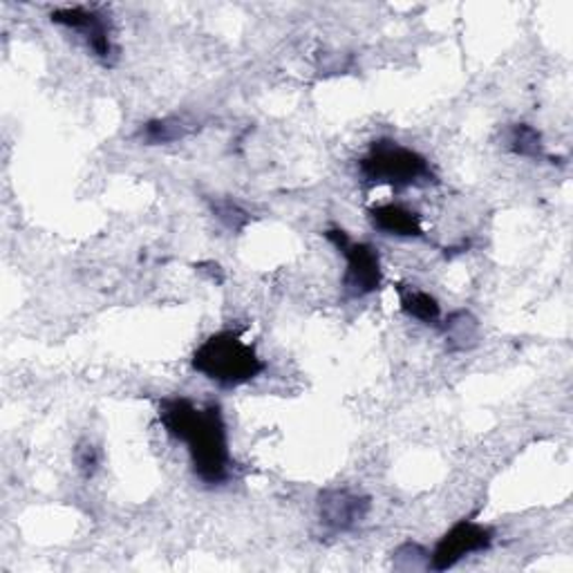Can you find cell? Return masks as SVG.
Here are the masks:
<instances>
[{
    "label": "cell",
    "instance_id": "3",
    "mask_svg": "<svg viewBox=\"0 0 573 573\" xmlns=\"http://www.w3.org/2000/svg\"><path fill=\"white\" fill-rule=\"evenodd\" d=\"M359 173L368 184H386L397 190L437 182V173L422 152L395 139L372 141L365 155L359 160Z\"/></svg>",
    "mask_w": 573,
    "mask_h": 573
},
{
    "label": "cell",
    "instance_id": "1",
    "mask_svg": "<svg viewBox=\"0 0 573 573\" xmlns=\"http://www.w3.org/2000/svg\"><path fill=\"white\" fill-rule=\"evenodd\" d=\"M160 422L173 439L186 444L190 469L202 484L222 486L232 479L234 460L220 403L166 397L160 401Z\"/></svg>",
    "mask_w": 573,
    "mask_h": 573
},
{
    "label": "cell",
    "instance_id": "11",
    "mask_svg": "<svg viewBox=\"0 0 573 573\" xmlns=\"http://www.w3.org/2000/svg\"><path fill=\"white\" fill-rule=\"evenodd\" d=\"M194 130H198L196 122H188L186 117H179V114H173V117H162V120H150V122H146L139 128L137 137L146 146H162V144L179 141V139L188 137Z\"/></svg>",
    "mask_w": 573,
    "mask_h": 573
},
{
    "label": "cell",
    "instance_id": "7",
    "mask_svg": "<svg viewBox=\"0 0 573 573\" xmlns=\"http://www.w3.org/2000/svg\"><path fill=\"white\" fill-rule=\"evenodd\" d=\"M370 509L372 502L368 495L350 488H327L316 500L319 522L329 536H340V533L359 528L365 522Z\"/></svg>",
    "mask_w": 573,
    "mask_h": 573
},
{
    "label": "cell",
    "instance_id": "6",
    "mask_svg": "<svg viewBox=\"0 0 573 573\" xmlns=\"http://www.w3.org/2000/svg\"><path fill=\"white\" fill-rule=\"evenodd\" d=\"M50 18L54 25H61L74 34H79V38L92 52V57L103 65H112L117 61V48H114L112 41L110 21L101 12L88 8H63V10H54Z\"/></svg>",
    "mask_w": 573,
    "mask_h": 573
},
{
    "label": "cell",
    "instance_id": "5",
    "mask_svg": "<svg viewBox=\"0 0 573 573\" xmlns=\"http://www.w3.org/2000/svg\"><path fill=\"white\" fill-rule=\"evenodd\" d=\"M493 540L495 531L490 526L473 522L471 518L454 522L428 553V569L448 571L473 553L488 551L493 547Z\"/></svg>",
    "mask_w": 573,
    "mask_h": 573
},
{
    "label": "cell",
    "instance_id": "15",
    "mask_svg": "<svg viewBox=\"0 0 573 573\" xmlns=\"http://www.w3.org/2000/svg\"><path fill=\"white\" fill-rule=\"evenodd\" d=\"M74 462H76V469H79V473L86 479H90L97 475V471L101 466V452L92 441L86 439L74 448Z\"/></svg>",
    "mask_w": 573,
    "mask_h": 573
},
{
    "label": "cell",
    "instance_id": "9",
    "mask_svg": "<svg viewBox=\"0 0 573 573\" xmlns=\"http://www.w3.org/2000/svg\"><path fill=\"white\" fill-rule=\"evenodd\" d=\"M397 291H399L401 312L408 319L419 321L424 325H435V327L441 325V304L433 294L410 287V285H399Z\"/></svg>",
    "mask_w": 573,
    "mask_h": 573
},
{
    "label": "cell",
    "instance_id": "10",
    "mask_svg": "<svg viewBox=\"0 0 573 573\" xmlns=\"http://www.w3.org/2000/svg\"><path fill=\"white\" fill-rule=\"evenodd\" d=\"M439 327L446 334V346L450 352H466L477 346L479 321L466 310L452 312Z\"/></svg>",
    "mask_w": 573,
    "mask_h": 573
},
{
    "label": "cell",
    "instance_id": "13",
    "mask_svg": "<svg viewBox=\"0 0 573 573\" xmlns=\"http://www.w3.org/2000/svg\"><path fill=\"white\" fill-rule=\"evenodd\" d=\"M211 211L213 215L228 228V232H242V228L249 224V213L245 209H240L236 202L232 200H215L211 202Z\"/></svg>",
    "mask_w": 573,
    "mask_h": 573
},
{
    "label": "cell",
    "instance_id": "2",
    "mask_svg": "<svg viewBox=\"0 0 573 573\" xmlns=\"http://www.w3.org/2000/svg\"><path fill=\"white\" fill-rule=\"evenodd\" d=\"M190 365L211 384L226 390L251 384L266 370V363L258 357L256 348L245 342L236 329H222L202 340V346H198L194 359H190Z\"/></svg>",
    "mask_w": 573,
    "mask_h": 573
},
{
    "label": "cell",
    "instance_id": "14",
    "mask_svg": "<svg viewBox=\"0 0 573 573\" xmlns=\"http://www.w3.org/2000/svg\"><path fill=\"white\" fill-rule=\"evenodd\" d=\"M428 553L422 545L416 543H406L401 545L393 556H395V566L401 571L410 569H428Z\"/></svg>",
    "mask_w": 573,
    "mask_h": 573
},
{
    "label": "cell",
    "instance_id": "8",
    "mask_svg": "<svg viewBox=\"0 0 573 573\" xmlns=\"http://www.w3.org/2000/svg\"><path fill=\"white\" fill-rule=\"evenodd\" d=\"M368 217L376 232L386 236H397V238H422L424 226H422V215L416 211L403 207V204H378L368 211Z\"/></svg>",
    "mask_w": 573,
    "mask_h": 573
},
{
    "label": "cell",
    "instance_id": "4",
    "mask_svg": "<svg viewBox=\"0 0 573 573\" xmlns=\"http://www.w3.org/2000/svg\"><path fill=\"white\" fill-rule=\"evenodd\" d=\"M325 240L346 258V274H342V291L348 298H365L384 285L378 251L368 242H354L340 226H332L323 234Z\"/></svg>",
    "mask_w": 573,
    "mask_h": 573
},
{
    "label": "cell",
    "instance_id": "12",
    "mask_svg": "<svg viewBox=\"0 0 573 573\" xmlns=\"http://www.w3.org/2000/svg\"><path fill=\"white\" fill-rule=\"evenodd\" d=\"M507 146L511 152L528 160H543L545 158V144L538 128L528 124H515L507 133Z\"/></svg>",
    "mask_w": 573,
    "mask_h": 573
}]
</instances>
